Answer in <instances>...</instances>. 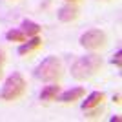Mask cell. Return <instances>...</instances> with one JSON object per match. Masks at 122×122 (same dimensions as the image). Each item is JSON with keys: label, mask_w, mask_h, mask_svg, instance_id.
I'll return each instance as SVG.
<instances>
[{"label": "cell", "mask_w": 122, "mask_h": 122, "mask_svg": "<svg viewBox=\"0 0 122 122\" xmlns=\"http://www.w3.org/2000/svg\"><path fill=\"white\" fill-rule=\"evenodd\" d=\"M58 93H60V86H58V84H49V86H46L40 91V100H46V102L56 100Z\"/></svg>", "instance_id": "cell-9"}, {"label": "cell", "mask_w": 122, "mask_h": 122, "mask_svg": "<svg viewBox=\"0 0 122 122\" xmlns=\"http://www.w3.org/2000/svg\"><path fill=\"white\" fill-rule=\"evenodd\" d=\"M104 98H106V95H104L102 91H91L86 97V100L82 102V109L86 111V109H91V107H98Z\"/></svg>", "instance_id": "cell-8"}, {"label": "cell", "mask_w": 122, "mask_h": 122, "mask_svg": "<svg viewBox=\"0 0 122 122\" xmlns=\"http://www.w3.org/2000/svg\"><path fill=\"white\" fill-rule=\"evenodd\" d=\"M113 102H115V104H120V95H113Z\"/></svg>", "instance_id": "cell-15"}, {"label": "cell", "mask_w": 122, "mask_h": 122, "mask_svg": "<svg viewBox=\"0 0 122 122\" xmlns=\"http://www.w3.org/2000/svg\"><path fill=\"white\" fill-rule=\"evenodd\" d=\"M86 95V89L84 87H71L64 93H58V102H64V104H69V102H75V100H80L82 97Z\"/></svg>", "instance_id": "cell-5"}, {"label": "cell", "mask_w": 122, "mask_h": 122, "mask_svg": "<svg viewBox=\"0 0 122 122\" xmlns=\"http://www.w3.org/2000/svg\"><path fill=\"white\" fill-rule=\"evenodd\" d=\"M60 75H62V62L56 56H46L35 69V76L42 82H55L58 80Z\"/></svg>", "instance_id": "cell-3"}, {"label": "cell", "mask_w": 122, "mask_h": 122, "mask_svg": "<svg viewBox=\"0 0 122 122\" xmlns=\"http://www.w3.org/2000/svg\"><path fill=\"white\" fill-rule=\"evenodd\" d=\"M80 46L86 47L89 51H95V49H100L104 44H106V33L102 29H87L86 33L80 35Z\"/></svg>", "instance_id": "cell-4"}, {"label": "cell", "mask_w": 122, "mask_h": 122, "mask_svg": "<svg viewBox=\"0 0 122 122\" xmlns=\"http://www.w3.org/2000/svg\"><path fill=\"white\" fill-rule=\"evenodd\" d=\"M20 29L24 31V35L29 38V36H36L38 33H40V25L36 24V22L29 20V18H25V20H22V25H20Z\"/></svg>", "instance_id": "cell-10"}, {"label": "cell", "mask_w": 122, "mask_h": 122, "mask_svg": "<svg viewBox=\"0 0 122 122\" xmlns=\"http://www.w3.org/2000/svg\"><path fill=\"white\" fill-rule=\"evenodd\" d=\"M66 2H71V4H73V2H76V0H66Z\"/></svg>", "instance_id": "cell-16"}, {"label": "cell", "mask_w": 122, "mask_h": 122, "mask_svg": "<svg viewBox=\"0 0 122 122\" xmlns=\"http://www.w3.org/2000/svg\"><path fill=\"white\" fill-rule=\"evenodd\" d=\"M42 46V38L38 35L36 36H29L27 38V42H22L20 44V47H18V55H27V53H31V51H35V49H38V47Z\"/></svg>", "instance_id": "cell-7"}, {"label": "cell", "mask_w": 122, "mask_h": 122, "mask_svg": "<svg viewBox=\"0 0 122 122\" xmlns=\"http://www.w3.org/2000/svg\"><path fill=\"white\" fill-rule=\"evenodd\" d=\"M4 62H5V51L0 47V78H2V75H4V73H2V69H4Z\"/></svg>", "instance_id": "cell-13"}, {"label": "cell", "mask_w": 122, "mask_h": 122, "mask_svg": "<svg viewBox=\"0 0 122 122\" xmlns=\"http://www.w3.org/2000/svg\"><path fill=\"white\" fill-rule=\"evenodd\" d=\"M111 64H115L117 67H122V49L115 51V55L111 56Z\"/></svg>", "instance_id": "cell-12"}, {"label": "cell", "mask_w": 122, "mask_h": 122, "mask_svg": "<svg viewBox=\"0 0 122 122\" xmlns=\"http://www.w3.org/2000/svg\"><path fill=\"white\" fill-rule=\"evenodd\" d=\"M58 20L60 22H73L76 20V16H78V7L73 5L71 2H67L66 5H62L60 9H58Z\"/></svg>", "instance_id": "cell-6"}, {"label": "cell", "mask_w": 122, "mask_h": 122, "mask_svg": "<svg viewBox=\"0 0 122 122\" xmlns=\"http://www.w3.org/2000/svg\"><path fill=\"white\" fill-rule=\"evenodd\" d=\"M25 87H27V84H25L24 76L18 71H15L5 78L2 91H0V98L2 100H16L25 93Z\"/></svg>", "instance_id": "cell-2"}, {"label": "cell", "mask_w": 122, "mask_h": 122, "mask_svg": "<svg viewBox=\"0 0 122 122\" xmlns=\"http://www.w3.org/2000/svg\"><path fill=\"white\" fill-rule=\"evenodd\" d=\"M27 36L24 35V31L22 29H9L7 33H5V40H9V42H24Z\"/></svg>", "instance_id": "cell-11"}, {"label": "cell", "mask_w": 122, "mask_h": 122, "mask_svg": "<svg viewBox=\"0 0 122 122\" xmlns=\"http://www.w3.org/2000/svg\"><path fill=\"white\" fill-rule=\"evenodd\" d=\"M102 67V56L97 53H89L80 58H76L71 66V76L76 80H86Z\"/></svg>", "instance_id": "cell-1"}, {"label": "cell", "mask_w": 122, "mask_h": 122, "mask_svg": "<svg viewBox=\"0 0 122 122\" xmlns=\"http://www.w3.org/2000/svg\"><path fill=\"white\" fill-rule=\"evenodd\" d=\"M109 122H120V115H113V117L109 118Z\"/></svg>", "instance_id": "cell-14"}]
</instances>
